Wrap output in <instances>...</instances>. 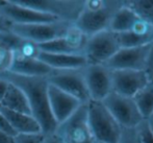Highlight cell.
<instances>
[{"label": "cell", "mask_w": 153, "mask_h": 143, "mask_svg": "<svg viewBox=\"0 0 153 143\" xmlns=\"http://www.w3.org/2000/svg\"><path fill=\"white\" fill-rule=\"evenodd\" d=\"M83 76L91 100L102 101L113 92L111 70L105 65H87L83 68Z\"/></svg>", "instance_id": "10"}, {"label": "cell", "mask_w": 153, "mask_h": 143, "mask_svg": "<svg viewBox=\"0 0 153 143\" xmlns=\"http://www.w3.org/2000/svg\"><path fill=\"white\" fill-rule=\"evenodd\" d=\"M13 52L23 58H39V55L41 53V49L39 47V45L36 44V43L21 39L19 45Z\"/></svg>", "instance_id": "24"}, {"label": "cell", "mask_w": 153, "mask_h": 143, "mask_svg": "<svg viewBox=\"0 0 153 143\" xmlns=\"http://www.w3.org/2000/svg\"><path fill=\"white\" fill-rule=\"evenodd\" d=\"M0 132L8 134V135H10V136H14V137L16 136L15 131L13 130V127H10L8 120L6 119V117L2 114L1 111H0Z\"/></svg>", "instance_id": "31"}, {"label": "cell", "mask_w": 153, "mask_h": 143, "mask_svg": "<svg viewBox=\"0 0 153 143\" xmlns=\"http://www.w3.org/2000/svg\"><path fill=\"white\" fill-rule=\"evenodd\" d=\"M21 39L13 32H0V47L14 51L20 43Z\"/></svg>", "instance_id": "25"}, {"label": "cell", "mask_w": 153, "mask_h": 143, "mask_svg": "<svg viewBox=\"0 0 153 143\" xmlns=\"http://www.w3.org/2000/svg\"><path fill=\"white\" fill-rule=\"evenodd\" d=\"M143 21L153 26V0H124Z\"/></svg>", "instance_id": "23"}, {"label": "cell", "mask_w": 153, "mask_h": 143, "mask_svg": "<svg viewBox=\"0 0 153 143\" xmlns=\"http://www.w3.org/2000/svg\"><path fill=\"white\" fill-rule=\"evenodd\" d=\"M122 5L121 0H85L74 26L88 38L107 30L113 16Z\"/></svg>", "instance_id": "2"}, {"label": "cell", "mask_w": 153, "mask_h": 143, "mask_svg": "<svg viewBox=\"0 0 153 143\" xmlns=\"http://www.w3.org/2000/svg\"><path fill=\"white\" fill-rule=\"evenodd\" d=\"M39 60L45 63L52 70L82 69L88 65V61L83 55H54L41 51Z\"/></svg>", "instance_id": "18"}, {"label": "cell", "mask_w": 153, "mask_h": 143, "mask_svg": "<svg viewBox=\"0 0 153 143\" xmlns=\"http://www.w3.org/2000/svg\"><path fill=\"white\" fill-rule=\"evenodd\" d=\"M149 45L132 48H120L106 63L111 70H144Z\"/></svg>", "instance_id": "12"}, {"label": "cell", "mask_w": 153, "mask_h": 143, "mask_svg": "<svg viewBox=\"0 0 153 143\" xmlns=\"http://www.w3.org/2000/svg\"><path fill=\"white\" fill-rule=\"evenodd\" d=\"M0 108H4L10 111L31 115L30 107H29L28 100H27L25 94L20 88L10 83L5 96L0 103Z\"/></svg>", "instance_id": "21"}, {"label": "cell", "mask_w": 153, "mask_h": 143, "mask_svg": "<svg viewBox=\"0 0 153 143\" xmlns=\"http://www.w3.org/2000/svg\"><path fill=\"white\" fill-rule=\"evenodd\" d=\"M1 15L6 17L13 24H36L57 21L55 17L22 5L17 0H6L5 5L1 10Z\"/></svg>", "instance_id": "13"}, {"label": "cell", "mask_w": 153, "mask_h": 143, "mask_svg": "<svg viewBox=\"0 0 153 143\" xmlns=\"http://www.w3.org/2000/svg\"><path fill=\"white\" fill-rule=\"evenodd\" d=\"M87 108L88 121L95 141L118 143L122 127L102 101L90 100L87 103Z\"/></svg>", "instance_id": "3"}, {"label": "cell", "mask_w": 153, "mask_h": 143, "mask_svg": "<svg viewBox=\"0 0 153 143\" xmlns=\"http://www.w3.org/2000/svg\"><path fill=\"white\" fill-rule=\"evenodd\" d=\"M149 83L144 70H111L113 92L133 97Z\"/></svg>", "instance_id": "14"}, {"label": "cell", "mask_w": 153, "mask_h": 143, "mask_svg": "<svg viewBox=\"0 0 153 143\" xmlns=\"http://www.w3.org/2000/svg\"><path fill=\"white\" fill-rule=\"evenodd\" d=\"M13 60V51L0 47V69L7 71L10 67Z\"/></svg>", "instance_id": "29"}, {"label": "cell", "mask_w": 153, "mask_h": 143, "mask_svg": "<svg viewBox=\"0 0 153 143\" xmlns=\"http://www.w3.org/2000/svg\"><path fill=\"white\" fill-rule=\"evenodd\" d=\"M95 143H98V142H95Z\"/></svg>", "instance_id": "38"}, {"label": "cell", "mask_w": 153, "mask_h": 143, "mask_svg": "<svg viewBox=\"0 0 153 143\" xmlns=\"http://www.w3.org/2000/svg\"><path fill=\"white\" fill-rule=\"evenodd\" d=\"M102 103L121 127H137L144 120L132 97L111 92Z\"/></svg>", "instance_id": "9"}, {"label": "cell", "mask_w": 153, "mask_h": 143, "mask_svg": "<svg viewBox=\"0 0 153 143\" xmlns=\"http://www.w3.org/2000/svg\"><path fill=\"white\" fill-rule=\"evenodd\" d=\"M8 86H10L8 82L0 79V103H1V100L3 99V97L5 96L6 92H7Z\"/></svg>", "instance_id": "33"}, {"label": "cell", "mask_w": 153, "mask_h": 143, "mask_svg": "<svg viewBox=\"0 0 153 143\" xmlns=\"http://www.w3.org/2000/svg\"><path fill=\"white\" fill-rule=\"evenodd\" d=\"M144 119H148L153 113V82H149L132 97Z\"/></svg>", "instance_id": "22"}, {"label": "cell", "mask_w": 153, "mask_h": 143, "mask_svg": "<svg viewBox=\"0 0 153 143\" xmlns=\"http://www.w3.org/2000/svg\"><path fill=\"white\" fill-rule=\"evenodd\" d=\"M47 81L50 85L78 99L82 105H87L91 100L83 76V68L52 70L47 76Z\"/></svg>", "instance_id": "8"}, {"label": "cell", "mask_w": 153, "mask_h": 143, "mask_svg": "<svg viewBox=\"0 0 153 143\" xmlns=\"http://www.w3.org/2000/svg\"><path fill=\"white\" fill-rule=\"evenodd\" d=\"M144 71H145L149 82H153V42L150 44L147 60H146L145 67H144Z\"/></svg>", "instance_id": "30"}, {"label": "cell", "mask_w": 153, "mask_h": 143, "mask_svg": "<svg viewBox=\"0 0 153 143\" xmlns=\"http://www.w3.org/2000/svg\"><path fill=\"white\" fill-rule=\"evenodd\" d=\"M48 100L51 114L57 125L68 119L82 105L78 99L50 84L48 86Z\"/></svg>", "instance_id": "15"}, {"label": "cell", "mask_w": 153, "mask_h": 143, "mask_svg": "<svg viewBox=\"0 0 153 143\" xmlns=\"http://www.w3.org/2000/svg\"><path fill=\"white\" fill-rule=\"evenodd\" d=\"M0 143H15V137L0 132Z\"/></svg>", "instance_id": "35"}, {"label": "cell", "mask_w": 153, "mask_h": 143, "mask_svg": "<svg viewBox=\"0 0 153 143\" xmlns=\"http://www.w3.org/2000/svg\"><path fill=\"white\" fill-rule=\"evenodd\" d=\"M73 24L62 20L36 24H13L12 32L20 39L41 45L65 37Z\"/></svg>", "instance_id": "4"}, {"label": "cell", "mask_w": 153, "mask_h": 143, "mask_svg": "<svg viewBox=\"0 0 153 143\" xmlns=\"http://www.w3.org/2000/svg\"><path fill=\"white\" fill-rule=\"evenodd\" d=\"M45 134L28 133V134H17L15 136V143H44Z\"/></svg>", "instance_id": "27"}, {"label": "cell", "mask_w": 153, "mask_h": 143, "mask_svg": "<svg viewBox=\"0 0 153 143\" xmlns=\"http://www.w3.org/2000/svg\"><path fill=\"white\" fill-rule=\"evenodd\" d=\"M119 49L118 34L107 29L88 38L83 55L87 58L88 65H104Z\"/></svg>", "instance_id": "7"}, {"label": "cell", "mask_w": 153, "mask_h": 143, "mask_svg": "<svg viewBox=\"0 0 153 143\" xmlns=\"http://www.w3.org/2000/svg\"><path fill=\"white\" fill-rule=\"evenodd\" d=\"M7 71L23 76L47 77L52 69L39 58H23L13 52V60Z\"/></svg>", "instance_id": "16"}, {"label": "cell", "mask_w": 153, "mask_h": 143, "mask_svg": "<svg viewBox=\"0 0 153 143\" xmlns=\"http://www.w3.org/2000/svg\"><path fill=\"white\" fill-rule=\"evenodd\" d=\"M5 3H6V0H0V15H1V10L5 5Z\"/></svg>", "instance_id": "37"}, {"label": "cell", "mask_w": 153, "mask_h": 143, "mask_svg": "<svg viewBox=\"0 0 153 143\" xmlns=\"http://www.w3.org/2000/svg\"><path fill=\"white\" fill-rule=\"evenodd\" d=\"M148 120V123H149V125H150V127H151V130H152V132H153V113L151 116L149 117V118L147 119Z\"/></svg>", "instance_id": "36"}, {"label": "cell", "mask_w": 153, "mask_h": 143, "mask_svg": "<svg viewBox=\"0 0 153 143\" xmlns=\"http://www.w3.org/2000/svg\"><path fill=\"white\" fill-rule=\"evenodd\" d=\"M141 21L142 19L135 14L134 10L127 6L123 0V5L113 16L108 29L115 34L128 32L134 29Z\"/></svg>", "instance_id": "19"}, {"label": "cell", "mask_w": 153, "mask_h": 143, "mask_svg": "<svg viewBox=\"0 0 153 143\" xmlns=\"http://www.w3.org/2000/svg\"><path fill=\"white\" fill-rule=\"evenodd\" d=\"M135 129L139 134L141 143H153V132L147 119H144Z\"/></svg>", "instance_id": "26"}, {"label": "cell", "mask_w": 153, "mask_h": 143, "mask_svg": "<svg viewBox=\"0 0 153 143\" xmlns=\"http://www.w3.org/2000/svg\"><path fill=\"white\" fill-rule=\"evenodd\" d=\"M0 79L14 84L22 90L28 100L31 115L36 119L42 132L45 135L52 134L57 127L49 107L48 86L47 77L41 76H23L10 71L0 73Z\"/></svg>", "instance_id": "1"}, {"label": "cell", "mask_w": 153, "mask_h": 143, "mask_svg": "<svg viewBox=\"0 0 153 143\" xmlns=\"http://www.w3.org/2000/svg\"><path fill=\"white\" fill-rule=\"evenodd\" d=\"M88 37L74 26L70 27L67 34L62 38L39 45L42 52L54 55H83Z\"/></svg>", "instance_id": "11"}, {"label": "cell", "mask_w": 153, "mask_h": 143, "mask_svg": "<svg viewBox=\"0 0 153 143\" xmlns=\"http://www.w3.org/2000/svg\"><path fill=\"white\" fill-rule=\"evenodd\" d=\"M13 23L3 15H0V32H12Z\"/></svg>", "instance_id": "32"}, {"label": "cell", "mask_w": 153, "mask_h": 143, "mask_svg": "<svg viewBox=\"0 0 153 143\" xmlns=\"http://www.w3.org/2000/svg\"><path fill=\"white\" fill-rule=\"evenodd\" d=\"M118 143H141L135 127H122Z\"/></svg>", "instance_id": "28"}, {"label": "cell", "mask_w": 153, "mask_h": 143, "mask_svg": "<svg viewBox=\"0 0 153 143\" xmlns=\"http://www.w3.org/2000/svg\"><path fill=\"white\" fill-rule=\"evenodd\" d=\"M117 34L120 48L146 46L153 42V26L142 20L131 31Z\"/></svg>", "instance_id": "17"}, {"label": "cell", "mask_w": 153, "mask_h": 143, "mask_svg": "<svg viewBox=\"0 0 153 143\" xmlns=\"http://www.w3.org/2000/svg\"><path fill=\"white\" fill-rule=\"evenodd\" d=\"M44 143H62V141L59 139L56 134L52 133V134H48V135H45Z\"/></svg>", "instance_id": "34"}, {"label": "cell", "mask_w": 153, "mask_h": 143, "mask_svg": "<svg viewBox=\"0 0 153 143\" xmlns=\"http://www.w3.org/2000/svg\"><path fill=\"white\" fill-rule=\"evenodd\" d=\"M0 111L6 117L16 135L17 134L40 133V132H42L40 124L32 115L10 111V110L4 109V108H0Z\"/></svg>", "instance_id": "20"}, {"label": "cell", "mask_w": 153, "mask_h": 143, "mask_svg": "<svg viewBox=\"0 0 153 143\" xmlns=\"http://www.w3.org/2000/svg\"><path fill=\"white\" fill-rule=\"evenodd\" d=\"M32 10L53 16L57 20L74 23L82 12L85 0H17Z\"/></svg>", "instance_id": "6"}, {"label": "cell", "mask_w": 153, "mask_h": 143, "mask_svg": "<svg viewBox=\"0 0 153 143\" xmlns=\"http://www.w3.org/2000/svg\"><path fill=\"white\" fill-rule=\"evenodd\" d=\"M62 143H95L88 121L87 105H81L54 132Z\"/></svg>", "instance_id": "5"}]
</instances>
